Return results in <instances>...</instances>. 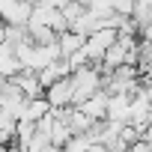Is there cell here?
<instances>
[{
    "mask_svg": "<svg viewBox=\"0 0 152 152\" xmlns=\"http://www.w3.org/2000/svg\"><path fill=\"white\" fill-rule=\"evenodd\" d=\"M21 69H24V66H21V60H18V54H15V45L3 42V45H0V75L12 78V75H18Z\"/></svg>",
    "mask_w": 152,
    "mask_h": 152,
    "instance_id": "cell-5",
    "label": "cell"
},
{
    "mask_svg": "<svg viewBox=\"0 0 152 152\" xmlns=\"http://www.w3.org/2000/svg\"><path fill=\"white\" fill-rule=\"evenodd\" d=\"M116 39H119V30H116V27H99L96 33H90V36H87V45H84L90 63H102L104 54H107V48H110Z\"/></svg>",
    "mask_w": 152,
    "mask_h": 152,
    "instance_id": "cell-1",
    "label": "cell"
},
{
    "mask_svg": "<svg viewBox=\"0 0 152 152\" xmlns=\"http://www.w3.org/2000/svg\"><path fill=\"white\" fill-rule=\"evenodd\" d=\"M107 104H110V93L102 87L96 96H90V99H87L84 104H78V107H84L93 119H104V116H107Z\"/></svg>",
    "mask_w": 152,
    "mask_h": 152,
    "instance_id": "cell-4",
    "label": "cell"
},
{
    "mask_svg": "<svg viewBox=\"0 0 152 152\" xmlns=\"http://www.w3.org/2000/svg\"><path fill=\"white\" fill-rule=\"evenodd\" d=\"M3 42H6V18L0 15V45H3Z\"/></svg>",
    "mask_w": 152,
    "mask_h": 152,
    "instance_id": "cell-10",
    "label": "cell"
},
{
    "mask_svg": "<svg viewBox=\"0 0 152 152\" xmlns=\"http://www.w3.org/2000/svg\"><path fill=\"white\" fill-rule=\"evenodd\" d=\"M45 96H48V102H51L54 107H69V104H75V81H72V75L54 81V84L45 90Z\"/></svg>",
    "mask_w": 152,
    "mask_h": 152,
    "instance_id": "cell-2",
    "label": "cell"
},
{
    "mask_svg": "<svg viewBox=\"0 0 152 152\" xmlns=\"http://www.w3.org/2000/svg\"><path fill=\"white\" fill-rule=\"evenodd\" d=\"M131 93H110V104H107V116L110 119H122L128 122L131 119Z\"/></svg>",
    "mask_w": 152,
    "mask_h": 152,
    "instance_id": "cell-3",
    "label": "cell"
},
{
    "mask_svg": "<svg viewBox=\"0 0 152 152\" xmlns=\"http://www.w3.org/2000/svg\"><path fill=\"white\" fill-rule=\"evenodd\" d=\"M27 149H30V152H42V149H57V146H54V140H51L48 131L36 128V134L30 137V146H27Z\"/></svg>",
    "mask_w": 152,
    "mask_h": 152,
    "instance_id": "cell-8",
    "label": "cell"
},
{
    "mask_svg": "<svg viewBox=\"0 0 152 152\" xmlns=\"http://www.w3.org/2000/svg\"><path fill=\"white\" fill-rule=\"evenodd\" d=\"M87 45V36L84 33H78V30H66V33H60V51H63V57H69V54H75V51H81Z\"/></svg>",
    "mask_w": 152,
    "mask_h": 152,
    "instance_id": "cell-7",
    "label": "cell"
},
{
    "mask_svg": "<svg viewBox=\"0 0 152 152\" xmlns=\"http://www.w3.org/2000/svg\"><path fill=\"white\" fill-rule=\"evenodd\" d=\"M54 110V104L48 102V96H36V99H27V110H24V116L27 119H33V122H39L42 116H48ZM21 116V119H24Z\"/></svg>",
    "mask_w": 152,
    "mask_h": 152,
    "instance_id": "cell-6",
    "label": "cell"
},
{
    "mask_svg": "<svg viewBox=\"0 0 152 152\" xmlns=\"http://www.w3.org/2000/svg\"><path fill=\"white\" fill-rule=\"evenodd\" d=\"M84 12H87V6L81 3V0H72V3H69V6L63 9V15H66V18H69L72 24H75V21H78V18H81Z\"/></svg>",
    "mask_w": 152,
    "mask_h": 152,
    "instance_id": "cell-9",
    "label": "cell"
}]
</instances>
